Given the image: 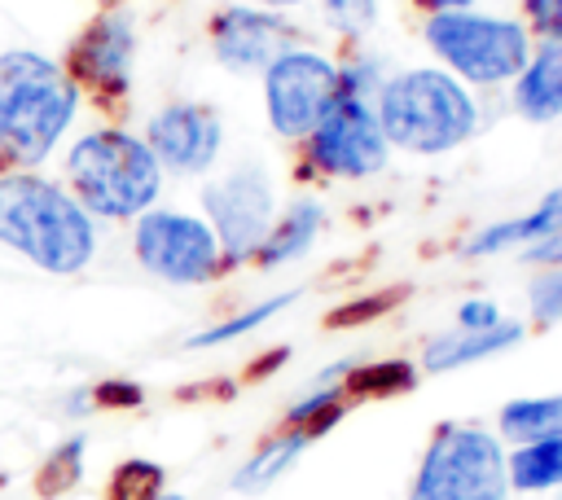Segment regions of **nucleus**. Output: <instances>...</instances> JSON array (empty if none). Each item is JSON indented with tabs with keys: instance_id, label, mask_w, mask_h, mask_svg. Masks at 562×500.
<instances>
[{
	"instance_id": "1",
	"label": "nucleus",
	"mask_w": 562,
	"mask_h": 500,
	"mask_svg": "<svg viewBox=\"0 0 562 500\" xmlns=\"http://www.w3.org/2000/svg\"><path fill=\"white\" fill-rule=\"evenodd\" d=\"M0 246L48 276H75L97 254V224L66 184L40 171H0Z\"/></svg>"
},
{
	"instance_id": "2",
	"label": "nucleus",
	"mask_w": 562,
	"mask_h": 500,
	"mask_svg": "<svg viewBox=\"0 0 562 500\" xmlns=\"http://www.w3.org/2000/svg\"><path fill=\"white\" fill-rule=\"evenodd\" d=\"M79 96L61 61L35 48L0 53V171H35L75 123Z\"/></svg>"
},
{
	"instance_id": "3",
	"label": "nucleus",
	"mask_w": 562,
	"mask_h": 500,
	"mask_svg": "<svg viewBox=\"0 0 562 500\" xmlns=\"http://www.w3.org/2000/svg\"><path fill=\"white\" fill-rule=\"evenodd\" d=\"M162 175L145 136L127 127L83 132L66 154V189L92 219H140L158 206Z\"/></svg>"
},
{
	"instance_id": "4",
	"label": "nucleus",
	"mask_w": 562,
	"mask_h": 500,
	"mask_svg": "<svg viewBox=\"0 0 562 500\" xmlns=\"http://www.w3.org/2000/svg\"><path fill=\"white\" fill-rule=\"evenodd\" d=\"M373 110L391 149L404 154H448L479 132V101L443 66L391 70Z\"/></svg>"
},
{
	"instance_id": "5",
	"label": "nucleus",
	"mask_w": 562,
	"mask_h": 500,
	"mask_svg": "<svg viewBox=\"0 0 562 500\" xmlns=\"http://www.w3.org/2000/svg\"><path fill=\"white\" fill-rule=\"evenodd\" d=\"M422 39L448 75H457L461 83H479V88L514 83L531 57V31L522 22L474 13V9L430 13L422 26Z\"/></svg>"
},
{
	"instance_id": "6",
	"label": "nucleus",
	"mask_w": 562,
	"mask_h": 500,
	"mask_svg": "<svg viewBox=\"0 0 562 500\" xmlns=\"http://www.w3.org/2000/svg\"><path fill=\"white\" fill-rule=\"evenodd\" d=\"M408 500H509L501 434L479 421L435 425L417 461Z\"/></svg>"
},
{
	"instance_id": "7",
	"label": "nucleus",
	"mask_w": 562,
	"mask_h": 500,
	"mask_svg": "<svg viewBox=\"0 0 562 500\" xmlns=\"http://www.w3.org/2000/svg\"><path fill=\"white\" fill-rule=\"evenodd\" d=\"M132 224V254L149 276L167 285H211L228 272L206 215L154 206Z\"/></svg>"
},
{
	"instance_id": "8",
	"label": "nucleus",
	"mask_w": 562,
	"mask_h": 500,
	"mask_svg": "<svg viewBox=\"0 0 562 500\" xmlns=\"http://www.w3.org/2000/svg\"><path fill=\"white\" fill-rule=\"evenodd\" d=\"M299 145L303 171L321 180H369L382 175L391 162V140L378 123V110L360 96H338L334 110Z\"/></svg>"
},
{
	"instance_id": "9",
	"label": "nucleus",
	"mask_w": 562,
	"mask_h": 500,
	"mask_svg": "<svg viewBox=\"0 0 562 500\" xmlns=\"http://www.w3.org/2000/svg\"><path fill=\"white\" fill-rule=\"evenodd\" d=\"M202 211H206V224L215 228L228 272L250 263L277 219V193H272L268 171L250 158L228 167L202 189Z\"/></svg>"
},
{
	"instance_id": "10",
	"label": "nucleus",
	"mask_w": 562,
	"mask_h": 500,
	"mask_svg": "<svg viewBox=\"0 0 562 500\" xmlns=\"http://www.w3.org/2000/svg\"><path fill=\"white\" fill-rule=\"evenodd\" d=\"M338 101V61L321 48H285L263 70V114L281 140H303Z\"/></svg>"
},
{
	"instance_id": "11",
	"label": "nucleus",
	"mask_w": 562,
	"mask_h": 500,
	"mask_svg": "<svg viewBox=\"0 0 562 500\" xmlns=\"http://www.w3.org/2000/svg\"><path fill=\"white\" fill-rule=\"evenodd\" d=\"M66 75L79 92H88L97 105L119 110L132 92V66H136V22L123 9H105L92 18L66 48Z\"/></svg>"
},
{
	"instance_id": "12",
	"label": "nucleus",
	"mask_w": 562,
	"mask_h": 500,
	"mask_svg": "<svg viewBox=\"0 0 562 500\" xmlns=\"http://www.w3.org/2000/svg\"><path fill=\"white\" fill-rule=\"evenodd\" d=\"M145 145L171 175H206L224 149V123L206 101H167L145 127Z\"/></svg>"
},
{
	"instance_id": "13",
	"label": "nucleus",
	"mask_w": 562,
	"mask_h": 500,
	"mask_svg": "<svg viewBox=\"0 0 562 500\" xmlns=\"http://www.w3.org/2000/svg\"><path fill=\"white\" fill-rule=\"evenodd\" d=\"M294 44H299L294 22L259 4H228L211 18V53L233 75H263Z\"/></svg>"
},
{
	"instance_id": "14",
	"label": "nucleus",
	"mask_w": 562,
	"mask_h": 500,
	"mask_svg": "<svg viewBox=\"0 0 562 500\" xmlns=\"http://www.w3.org/2000/svg\"><path fill=\"white\" fill-rule=\"evenodd\" d=\"M509 105L518 118L540 123V127L562 118V39L531 44V57L509 88Z\"/></svg>"
},
{
	"instance_id": "15",
	"label": "nucleus",
	"mask_w": 562,
	"mask_h": 500,
	"mask_svg": "<svg viewBox=\"0 0 562 500\" xmlns=\"http://www.w3.org/2000/svg\"><path fill=\"white\" fill-rule=\"evenodd\" d=\"M522 333H527L522 320H501L492 329H452V333H439L422 351V373H452V368L479 364L487 355H501V351L518 346Z\"/></svg>"
},
{
	"instance_id": "16",
	"label": "nucleus",
	"mask_w": 562,
	"mask_h": 500,
	"mask_svg": "<svg viewBox=\"0 0 562 500\" xmlns=\"http://www.w3.org/2000/svg\"><path fill=\"white\" fill-rule=\"evenodd\" d=\"M321 228H325V206H321L316 197H294V202L272 219V228H268V237H263V246L255 250L250 263H255L259 272H277V268H285V263L303 259V254L316 246Z\"/></svg>"
},
{
	"instance_id": "17",
	"label": "nucleus",
	"mask_w": 562,
	"mask_h": 500,
	"mask_svg": "<svg viewBox=\"0 0 562 500\" xmlns=\"http://www.w3.org/2000/svg\"><path fill=\"white\" fill-rule=\"evenodd\" d=\"M562 228V189L544 193L527 215L518 219H501V224H487L479 228L470 241H465V254L470 259H483V254H501V250H527L544 237H553Z\"/></svg>"
},
{
	"instance_id": "18",
	"label": "nucleus",
	"mask_w": 562,
	"mask_h": 500,
	"mask_svg": "<svg viewBox=\"0 0 562 500\" xmlns=\"http://www.w3.org/2000/svg\"><path fill=\"white\" fill-rule=\"evenodd\" d=\"M312 443H316V439H312L307 430H299V425H277V430L237 465L233 491H237V496H263L277 478L290 474V465H294Z\"/></svg>"
},
{
	"instance_id": "19",
	"label": "nucleus",
	"mask_w": 562,
	"mask_h": 500,
	"mask_svg": "<svg viewBox=\"0 0 562 500\" xmlns=\"http://www.w3.org/2000/svg\"><path fill=\"white\" fill-rule=\"evenodd\" d=\"M505 478H509V491H518V496L558 491L562 487V434L536 439V443H514L505 452Z\"/></svg>"
},
{
	"instance_id": "20",
	"label": "nucleus",
	"mask_w": 562,
	"mask_h": 500,
	"mask_svg": "<svg viewBox=\"0 0 562 500\" xmlns=\"http://www.w3.org/2000/svg\"><path fill=\"white\" fill-rule=\"evenodd\" d=\"M496 434L501 443H536V439H558L562 434V395H527L509 399L496 412Z\"/></svg>"
},
{
	"instance_id": "21",
	"label": "nucleus",
	"mask_w": 562,
	"mask_h": 500,
	"mask_svg": "<svg viewBox=\"0 0 562 500\" xmlns=\"http://www.w3.org/2000/svg\"><path fill=\"white\" fill-rule=\"evenodd\" d=\"M413 386H417V364H408V360H364V364L351 360V368L342 377V395L351 399V408L364 399L408 395Z\"/></svg>"
},
{
	"instance_id": "22",
	"label": "nucleus",
	"mask_w": 562,
	"mask_h": 500,
	"mask_svg": "<svg viewBox=\"0 0 562 500\" xmlns=\"http://www.w3.org/2000/svg\"><path fill=\"white\" fill-rule=\"evenodd\" d=\"M83 461H88V434H66L61 443H53V452L35 469V496L57 500L75 491L83 482Z\"/></svg>"
},
{
	"instance_id": "23",
	"label": "nucleus",
	"mask_w": 562,
	"mask_h": 500,
	"mask_svg": "<svg viewBox=\"0 0 562 500\" xmlns=\"http://www.w3.org/2000/svg\"><path fill=\"white\" fill-rule=\"evenodd\" d=\"M294 298H299L294 289H290V294H272V298H263V303H255V307H246V311H237V316H224L220 325H211V329L193 333L184 346H189V351H206V346H224V342H233V338H246V333L263 329L272 316H281Z\"/></svg>"
},
{
	"instance_id": "24",
	"label": "nucleus",
	"mask_w": 562,
	"mask_h": 500,
	"mask_svg": "<svg viewBox=\"0 0 562 500\" xmlns=\"http://www.w3.org/2000/svg\"><path fill=\"white\" fill-rule=\"evenodd\" d=\"M167 491V469L145 456H127L110 469L105 500H158Z\"/></svg>"
},
{
	"instance_id": "25",
	"label": "nucleus",
	"mask_w": 562,
	"mask_h": 500,
	"mask_svg": "<svg viewBox=\"0 0 562 500\" xmlns=\"http://www.w3.org/2000/svg\"><path fill=\"white\" fill-rule=\"evenodd\" d=\"M386 79H391V70H386V61H382L378 53H356V57L338 61V96H360V101H369V96L382 92Z\"/></svg>"
},
{
	"instance_id": "26",
	"label": "nucleus",
	"mask_w": 562,
	"mask_h": 500,
	"mask_svg": "<svg viewBox=\"0 0 562 500\" xmlns=\"http://www.w3.org/2000/svg\"><path fill=\"white\" fill-rule=\"evenodd\" d=\"M321 18L334 35L360 39L378 26V0H321Z\"/></svg>"
},
{
	"instance_id": "27",
	"label": "nucleus",
	"mask_w": 562,
	"mask_h": 500,
	"mask_svg": "<svg viewBox=\"0 0 562 500\" xmlns=\"http://www.w3.org/2000/svg\"><path fill=\"white\" fill-rule=\"evenodd\" d=\"M527 307L536 325H558L562 320V268H540L527 285Z\"/></svg>"
},
{
	"instance_id": "28",
	"label": "nucleus",
	"mask_w": 562,
	"mask_h": 500,
	"mask_svg": "<svg viewBox=\"0 0 562 500\" xmlns=\"http://www.w3.org/2000/svg\"><path fill=\"white\" fill-rule=\"evenodd\" d=\"M92 404H97V412L140 408V404H145V390H140L136 382H127V377H105V382L92 386Z\"/></svg>"
},
{
	"instance_id": "29",
	"label": "nucleus",
	"mask_w": 562,
	"mask_h": 500,
	"mask_svg": "<svg viewBox=\"0 0 562 500\" xmlns=\"http://www.w3.org/2000/svg\"><path fill=\"white\" fill-rule=\"evenodd\" d=\"M522 13L540 39H562V0H522Z\"/></svg>"
},
{
	"instance_id": "30",
	"label": "nucleus",
	"mask_w": 562,
	"mask_h": 500,
	"mask_svg": "<svg viewBox=\"0 0 562 500\" xmlns=\"http://www.w3.org/2000/svg\"><path fill=\"white\" fill-rule=\"evenodd\" d=\"M505 316H501V307L492 303V298H465L461 307H457V329H492V325H501Z\"/></svg>"
},
{
	"instance_id": "31",
	"label": "nucleus",
	"mask_w": 562,
	"mask_h": 500,
	"mask_svg": "<svg viewBox=\"0 0 562 500\" xmlns=\"http://www.w3.org/2000/svg\"><path fill=\"white\" fill-rule=\"evenodd\" d=\"M522 259H527V263H536V268H562V228H558L553 237H544V241L527 246V250H522Z\"/></svg>"
},
{
	"instance_id": "32",
	"label": "nucleus",
	"mask_w": 562,
	"mask_h": 500,
	"mask_svg": "<svg viewBox=\"0 0 562 500\" xmlns=\"http://www.w3.org/2000/svg\"><path fill=\"white\" fill-rule=\"evenodd\" d=\"M61 412H66V417H88V412H97V404H92V386H75V390L61 399Z\"/></svg>"
},
{
	"instance_id": "33",
	"label": "nucleus",
	"mask_w": 562,
	"mask_h": 500,
	"mask_svg": "<svg viewBox=\"0 0 562 500\" xmlns=\"http://www.w3.org/2000/svg\"><path fill=\"white\" fill-rule=\"evenodd\" d=\"M417 9H426V18L430 13H448V9H470L474 0H413Z\"/></svg>"
},
{
	"instance_id": "34",
	"label": "nucleus",
	"mask_w": 562,
	"mask_h": 500,
	"mask_svg": "<svg viewBox=\"0 0 562 500\" xmlns=\"http://www.w3.org/2000/svg\"><path fill=\"white\" fill-rule=\"evenodd\" d=\"M259 9H294V4H303V0H255Z\"/></svg>"
},
{
	"instance_id": "35",
	"label": "nucleus",
	"mask_w": 562,
	"mask_h": 500,
	"mask_svg": "<svg viewBox=\"0 0 562 500\" xmlns=\"http://www.w3.org/2000/svg\"><path fill=\"white\" fill-rule=\"evenodd\" d=\"M158 500H184V496H180V491H162Z\"/></svg>"
}]
</instances>
